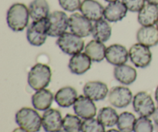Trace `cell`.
<instances>
[{"label":"cell","instance_id":"cell-27","mask_svg":"<svg viewBox=\"0 0 158 132\" xmlns=\"http://www.w3.org/2000/svg\"><path fill=\"white\" fill-rule=\"evenodd\" d=\"M136 117L134 114L131 112L121 113L119 115L117 121V128L120 132H132L134 131V125L136 122Z\"/></svg>","mask_w":158,"mask_h":132},{"label":"cell","instance_id":"cell-15","mask_svg":"<svg viewBox=\"0 0 158 132\" xmlns=\"http://www.w3.org/2000/svg\"><path fill=\"white\" fill-rule=\"evenodd\" d=\"M105 8L96 0H84L82 2L80 10L81 14L90 20L97 22L103 17Z\"/></svg>","mask_w":158,"mask_h":132},{"label":"cell","instance_id":"cell-9","mask_svg":"<svg viewBox=\"0 0 158 132\" xmlns=\"http://www.w3.org/2000/svg\"><path fill=\"white\" fill-rule=\"evenodd\" d=\"M133 107L139 115L147 117L152 116L156 109L151 96L145 91H140L134 96L133 99Z\"/></svg>","mask_w":158,"mask_h":132},{"label":"cell","instance_id":"cell-29","mask_svg":"<svg viewBox=\"0 0 158 132\" xmlns=\"http://www.w3.org/2000/svg\"><path fill=\"white\" fill-rule=\"evenodd\" d=\"M81 132H106L105 126L98 120L95 118L86 119L82 123Z\"/></svg>","mask_w":158,"mask_h":132},{"label":"cell","instance_id":"cell-23","mask_svg":"<svg viewBox=\"0 0 158 132\" xmlns=\"http://www.w3.org/2000/svg\"><path fill=\"white\" fill-rule=\"evenodd\" d=\"M85 53L93 62H101L106 57V47L98 40H91L84 48Z\"/></svg>","mask_w":158,"mask_h":132},{"label":"cell","instance_id":"cell-26","mask_svg":"<svg viewBox=\"0 0 158 132\" xmlns=\"http://www.w3.org/2000/svg\"><path fill=\"white\" fill-rule=\"evenodd\" d=\"M97 119L105 127H113L117 124L119 115L115 109L111 107H105L99 111Z\"/></svg>","mask_w":158,"mask_h":132},{"label":"cell","instance_id":"cell-6","mask_svg":"<svg viewBox=\"0 0 158 132\" xmlns=\"http://www.w3.org/2000/svg\"><path fill=\"white\" fill-rule=\"evenodd\" d=\"M49 34L51 37H59L66 32L69 27V18L63 11H54L47 17Z\"/></svg>","mask_w":158,"mask_h":132},{"label":"cell","instance_id":"cell-38","mask_svg":"<svg viewBox=\"0 0 158 132\" xmlns=\"http://www.w3.org/2000/svg\"><path fill=\"white\" fill-rule=\"evenodd\" d=\"M104 1L107 2H116V1H118V0H104Z\"/></svg>","mask_w":158,"mask_h":132},{"label":"cell","instance_id":"cell-33","mask_svg":"<svg viewBox=\"0 0 158 132\" xmlns=\"http://www.w3.org/2000/svg\"><path fill=\"white\" fill-rule=\"evenodd\" d=\"M152 117H153V120H154V124L158 126V107L157 108H156L154 114H152Z\"/></svg>","mask_w":158,"mask_h":132},{"label":"cell","instance_id":"cell-14","mask_svg":"<svg viewBox=\"0 0 158 132\" xmlns=\"http://www.w3.org/2000/svg\"><path fill=\"white\" fill-rule=\"evenodd\" d=\"M83 94L94 101L103 100L109 94L107 85L101 81H89L83 87Z\"/></svg>","mask_w":158,"mask_h":132},{"label":"cell","instance_id":"cell-39","mask_svg":"<svg viewBox=\"0 0 158 132\" xmlns=\"http://www.w3.org/2000/svg\"><path fill=\"white\" fill-rule=\"evenodd\" d=\"M60 132H69V131H66V130H65V129H62V130H61V131H60Z\"/></svg>","mask_w":158,"mask_h":132},{"label":"cell","instance_id":"cell-10","mask_svg":"<svg viewBox=\"0 0 158 132\" xmlns=\"http://www.w3.org/2000/svg\"><path fill=\"white\" fill-rule=\"evenodd\" d=\"M133 94L128 87L116 86L111 88L108 94V100L112 106L117 108H127L131 103Z\"/></svg>","mask_w":158,"mask_h":132},{"label":"cell","instance_id":"cell-37","mask_svg":"<svg viewBox=\"0 0 158 132\" xmlns=\"http://www.w3.org/2000/svg\"><path fill=\"white\" fill-rule=\"evenodd\" d=\"M106 132H120L119 130H117V129H110V130H108Z\"/></svg>","mask_w":158,"mask_h":132},{"label":"cell","instance_id":"cell-16","mask_svg":"<svg viewBox=\"0 0 158 132\" xmlns=\"http://www.w3.org/2000/svg\"><path fill=\"white\" fill-rule=\"evenodd\" d=\"M92 60L86 55V53H79L72 56L69 59V69L72 74L76 75H82L87 72L91 66Z\"/></svg>","mask_w":158,"mask_h":132},{"label":"cell","instance_id":"cell-22","mask_svg":"<svg viewBox=\"0 0 158 132\" xmlns=\"http://www.w3.org/2000/svg\"><path fill=\"white\" fill-rule=\"evenodd\" d=\"M77 91L72 87L66 86L60 88L54 97L56 103L61 108H69L77 100Z\"/></svg>","mask_w":158,"mask_h":132},{"label":"cell","instance_id":"cell-40","mask_svg":"<svg viewBox=\"0 0 158 132\" xmlns=\"http://www.w3.org/2000/svg\"><path fill=\"white\" fill-rule=\"evenodd\" d=\"M156 25H157V29H158V21H157V24H156Z\"/></svg>","mask_w":158,"mask_h":132},{"label":"cell","instance_id":"cell-12","mask_svg":"<svg viewBox=\"0 0 158 132\" xmlns=\"http://www.w3.org/2000/svg\"><path fill=\"white\" fill-rule=\"evenodd\" d=\"M63 121L60 111L49 108L42 116V127L46 132H60L63 128Z\"/></svg>","mask_w":158,"mask_h":132},{"label":"cell","instance_id":"cell-13","mask_svg":"<svg viewBox=\"0 0 158 132\" xmlns=\"http://www.w3.org/2000/svg\"><path fill=\"white\" fill-rule=\"evenodd\" d=\"M129 58V51L125 46L120 44H112L106 47V61L114 66H120L125 64Z\"/></svg>","mask_w":158,"mask_h":132},{"label":"cell","instance_id":"cell-36","mask_svg":"<svg viewBox=\"0 0 158 132\" xmlns=\"http://www.w3.org/2000/svg\"><path fill=\"white\" fill-rule=\"evenodd\" d=\"M155 100L158 104V86H157V89H156V91H155Z\"/></svg>","mask_w":158,"mask_h":132},{"label":"cell","instance_id":"cell-31","mask_svg":"<svg viewBox=\"0 0 158 132\" xmlns=\"http://www.w3.org/2000/svg\"><path fill=\"white\" fill-rule=\"evenodd\" d=\"M59 3L62 9L73 12L80 9L82 2L80 0H59Z\"/></svg>","mask_w":158,"mask_h":132},{"label":"cell","instance_id":"cell-5","mask_svg":"<svg viewBox=\"0 0 158 132\" xmlns=\"http://www.w3.org/2000/svg\"><path fill=\"white\" fill-rule=\"evenodd\" d=\"M56 45L64 53L73 56L84 49V40L72 32H66L58 37Z\"/></svg>","mask_w":158,"mask_h":132},{"label":"cell","instance_id":"cell-11","mask_svg":"<svg viewBox=\"0 0 158 132\" xmlns=\"http://www.w3.org/2000/svg\"><path fill=\"white\" fill-rule=\"evenodd\" d=\"M73 111L76 115L86 120L95 117L97 114V107L94 100L85 95H80L74 103Z\"/></svg>","mask_w":158,"mask_h":132},{"label":"cell","instance_id":"cell-32","mask_svg":"<svg viewBox=\"0 0 158 132\" xmlns=\"http://www.w3.org/2000/svg\"><path fill=\"white\" fill-rule=\"evenodd\" d=\"M127 9L132 12H140L145 5V0H122Z\"/></svg>","mask_w":158,"mask_h":132},{"label":"cell","instance_id":"cell-20","mask_svg":"<svg viewBox=\"0 0 158 132\" xmlns=\"http://www.w3.org/2000/svg\"><path fill=\"white\" fill-rule=\"evenodd\" d=\"M114 76L116 80L124 85L132 84L137 80V72L135 68L127 64L115 66Z\"/></svg>","mask_w":158,"mask_h":132},{"label":"cell","instance_id":"cell-34","mask_svg":"<svg viewBox=\"0 0 158 132\" xmlns=\"http://www.w3.org/2000/svg\"><path fill=\"white\" fill-rule=\"evenodd\" d=\"M146 2H148V3L153 5H157L158 6V0H145Z\"/></svg>","mask_w":158,"mask_h":132},{"label":"cell","instance_id":"cell-4","mask_svg":"<svg viewBox=\"0 0 158 132\" xmlns=\"http://www.w3.org/2000/svg\"><path fill=\"white\" fill-rule=\"evenodd\" d=\"M49 32L47 18L33 21L27 28L26 38L32 46H41L46 43Z\"/></svg>","mask_w":158,"mask_h":132},{"label":"cell","instance_id":"cell-35","mask_svg":"<svg viewBox=\"0 0 158 132\" xmlns=\"http://www.w3.org/2000/svg\"><path fill=\"white\" fill-rule=\"evenodd\" d=\"M12 132H29V131H27L26 130L23 129V128H15V129Z\"/></svg>","mask_w":158,"mask_h":132},{"label":"cell","instance_id":"cell-17","mask_svg":"<svg viewBox=\"0 0 158 132\" xmlns=\"http://www.w3.org/2000/svg\"><path fill=\"white\" fill-rule=\"evenodd\" d=\"M127 8L122 1L110 2L104 9L103 17L110 23H117L121 21L127 15Z\"/></svg>","mask_w":158,"mask_h":132},{"label":"cell","instance_id":"cell-1","mask_svg":"<svg viewBox=\"0 0 158 132\" xmlns=\"http://www.w3.org/2000/svg\"><path fill=\"white\" fill-rule=\"evenodd\" d=\"M30 17L29 9L23 3H14L9 8L6 14L8 26L14 32H21L27 27Z\"/></svg>","mask_w":158,"mask_h":132},{"label":"cell","instance_id":"cell-7","mask_svg":"<svg viewBox=\"0 0 158 132\" xmlns=\"http://www.w3.org/2000/svg\"><path fill=\"white\" fill-rule=\"evenodd\" d=\"M129 58L136 67L146 68L151 64L152 53L150 47L137 43L130 48Z\"/></svg>","mask_w":158,"mask_h":132},{"label":"cell","instance_id":"cell-24","mask_svg":"<svg viewBox=\"0 0 158 132\" xmlns=\"http://www.w3.org/2000/svg\"><path fill=\"white\" fill-rule=\"evenodd\" d=\"M28 9L29 15L33 21L46 19L49 15V6L46 0H33Z\"/></svg>","mask_w":158,"mask_h":132},{"label":"cell","instance_id":"cell-2","mask_svg":"<svg viewBox=\"0 0 158 132\" xmlns=\"http://www.w3.org/2000/svg\"><path fill=\"white\" fill-rule=\"evenodd\" d=\"M52 77L51 68L43 63L34 65L28 74V83L34 91L45 89L49 84Z\"/></svg>","mask_w":158,"mask_h":132},{"label":"cell","instance_id":"cell-30","mask_svg":"<svg viewBox=\"0 0 158 132\" xmlns=\"http://www.w3.org/2000/svg\"><path fill=\"white\" fill-rule=\"evenodd\" d=\"M134 132H153L154 125L152 121L147 117H141L136 120L134 128Z\"/></svg>","mask_w":158,"mask_h":132},{"label":"cell","instance_id":"cell-21","mask_svg":"<svg viewBox=\"0 0 158 132\" xmlns=\"http://www.w3.org/2000/svg\"><path fill=\"white\" fill-rule=\"evenodd\" d=\"M137 40L139 43L152 47L158 44V29L154 26H142L137 32Z\"/></svg>","mask_w":158,"mask_h":132},{"label":"cell","instance_id":"cell-25","mask_svg":"<svg viewBox=\"0 0 158 132\" xmlns=\"http://www.w3.org/2000/svg\"><path fill=\"white\" fill-rule=\"evenodd\" d=\"M111 34H112V28L107 20L102 19L95 22L92 30V36L94 40L104 43L109 40Z\"/></svg>","mask_w":158,"mask_h":132},{"label":"cell","instance_id":"cell-3","mask_svg":"<svg viewBox=\"0 0 158 132\" xmlns=\"http://www.w3.org/2000/svg\"><path fill=\"white\" fill-rule=\"evenodd\" d=\"M17 125L29 132H38L42 127V117L40 114L30 108H23L15 114Z\"/></svg>","mask_w":158,"mask_h":132},{"label":"cell","instance_id":"cell-28","mask_svg":"<svg viewBox=\"0 0 158 132\" xmlns=\"http://www.w3.org/2000/svg\"><path fill=\"white\" fill-rule=\"evenodd\" d=\"M83 121L80 117L73 114H66L63 121V128L69 132H80Z\"/></svg>","mask_w":158,"mask_h":132},{"label":"cell","instance_id":"cell-18","mask_svg":"<svg viewBox=\"0 0 158 132\" xmlns=\"http://www.w3.org/2000/svg\"><path fill=\"white\" fill-rule=\"evenodd\" d=\"M138 23L142 26H151L158 21V6L148 3L138 12Z\"/></svg>","mask_w":158,"mask_h":132},{"label":"cell","instance_id":"cell-8","mask_svg":"<svg viewBox=\"0 0 158 132\" xmlns=\"http://www.w3.org/2000/svg\"><path fill=\"white\" fill-rule=\"evenodd\" d=\"M93 26L90 20L83 14L75 12L69 17V28L70 31L82 38L92 34Z\"/></svg>","mask_w":158,"mask_h":132},{"label":"cell","instance_id":"cell-19","mask_svg":"<svg viewBox=\"0 0 158 132\" xmlns=\"http://www.w3.org/2000/svg\"><path fill=\"white\" fill-rule=\"evenodd\" d=\"M53 94L49 90L42 89L36 91L32 96V104L37 111H45L49 109L53 101Z\"/></svg>","mask_w":158,"mask_h":132}]
</instances>
